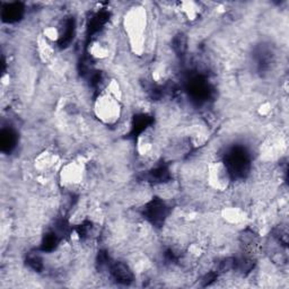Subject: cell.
I'll return each instance as SVG.
<instances>
[{"label":"cell","instance_id":"1","mask_svg":"<svg viewBox=\"0 0 289 289\" xmlns=\"http://www.w3.org/2000/svg\"><path fill=\"white\" fill-rule=\"evenodd\" d=\"M96 113L105 122H114L120 115V105L113 96L103 94L96 102Z\"/></svg>","mask_w":289,"mask_h":289},{"label":"cell","instance_id":"2","mask_svg":"<svg viewBox=\"0 0 289 289\" xmlns=\"http://www.w3.org/2000/svg\"><path fill=\"white\" fill-rule=\"evenodd\" d=\"M112 276L115 280L122 283H128L132 280V273L129 270V268L123 263H115L112 267Z\"/></svg>","mask_w":289,"mask_h":289},{"label":"cell","instance_id":"3","mask_svg":"<svg viewBox=\"0 0 289 289\" xmlns=\"http://www.w3.org/2000/svg\"><path fill=\"white\" fill-rule=\"evenodd\" d=\"M15 143V137L14 134L7 130V131H4L2 134V147L3 149H6V151H9Z\"/></svg>","mask_w":289,"mask_h":289}]
</instances>
